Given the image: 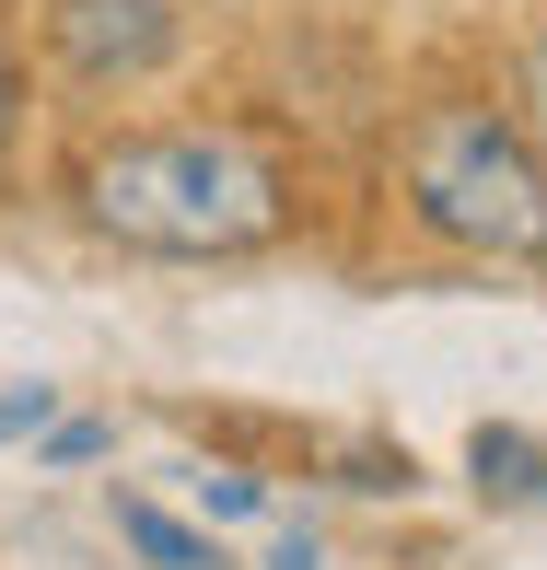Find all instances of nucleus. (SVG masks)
<instances>
[{
  "mask_svg": "<svg viewBox=\"0 0 547 570\" xmlns=\"http://www.w3.org/2000/svg\"><path fill=\"white\" fill-rule=\"evenodd\" d=\"M525 140H536V164H547V36L525 47Z\"/></svg>",
  "mask_w": 547,
  "mask_h": 570,
  "instance_id": "nucleus-6",
  "label": "nucleus"
},
{
  "mask_svg": "<svg viewBox=\"0 0 547 570\" xmlns=\"http://www.w3.org/2000/svg\"><path fill=\"white\" fill-rule=\"evenodd\" d=\"M397 175H408V210H420L442 245L512 256V268L547 256V164H536L525 117H501V106H420L408 140H397Z\"/></svg>",
  "mask_w": 547,
  "mask_h": 570,
  "instance_id": "nucleus-2",
  "label": "nucleus"
},
{
  "mask_svg": "<svg viewBox=\"0 0 547 570\" xmlns=\"http://www.w3.org/2000/svg\"><path fill=\"white\" fill-rule=\"evenodd\" d=\"M47 420H59L47 384H12V396H0V443H23V431H47Z\"/></svg>",
  "mask_w": 547,
  "mask_h": 570,
  "instance_id": "nucleus-5",
  "label": "nucleus"
},
{
  "mask_svg": "<svg viewBox=\"0 0 547 570\" xmlns=\"http://www.w3.org/2000/svg\"><path fill=\"white\" fill-rule=\"evenodd\" d=\"M117 535H128V548H140L152 570H222V548H211V535H187L175 512H152V501H117Z\"/></svg>",
  "mask_w": 547,
  "mask_h": 570,
  "instance_id": "nucleus-4",
  "label": "nucleus"
},
{
  "mask_svg": "<svg viewBox=\"0 0 547 570\" xmlns=\"http://www.w3.org/2000/svg\"><path fill=\"white\" fill-rule=\"evenodd\" d=\"M47 47L70 82H140L175 59V0H47Z\"/></svg>",
  "mask_w": 547,
  "mask_h": 570,
  "instance_id": "nucleus-3",
  "label": "nucleus"
},
{
  "mask_svg": "<svg viewBox=\"0 0 547 570\" xmlns=\"http://www.w3.org/2000/svg\"><path fill=\"white\" fill-rule=\"evenodd\" d=\"M12 117H23V70H12V47H0V140H12Z\"/></svg>",
  "mask_w": 547,
  "mask_h": 570,
  "instance_id": "nucleus-7",
  "label": "nucleus"
},
{
  "mask_svg": "<svg viewBox=\"0 0 547 570\" xmlns=\"http://www.w3.org/2000/svg\"><path fill=\"white\" fill-rule=\"evenodd\" d=\"M82 222L128 256H245L280 233V164L233 128H164V140H117L70 164Z\"/></svg>",
  "mask_w": 547,
  "mask_h": 570,
  "instance_id": "nucleus-1",
  "label": "nucleus"
}]
</instances>
